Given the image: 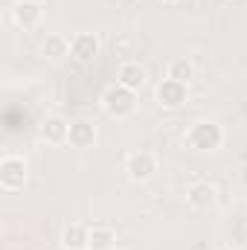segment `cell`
I'll return each instance as SVG.
<instances>
[{
  "label": "cell",
  "instance_id": "6da1fadb",
  "mask_svg": "<svg viewBox=\"0 0 247 250\" xmlns=\"http://www.w3.org/2000/svg\"><path fill=\"white\" fill-rule=\"evenodd\" d=\"M102 108L108 111V117L114 120H125L137 111V93L128 90L123 84H111L105 93H102Z\"/></svg>",
  "mask_w": 247,
  "mask_h": 250
},
{
  "label": "cell",
  "instance_id": "7a4b0ae2",
  "mask_svg": "<svg viewBox=\"0 0 247 250\" xmlns=\"http://www.w3.org/2000/svg\"><path fill=\"white\" fill-rule=\"evenodd\" d=\"M186 143L195 148V151H215L221 148L224 143V131L218 123H195L189 131H186Z\"/></svg>",
  "mask_w": 247,
  "mask_h": 250
},
{
  "label": "cell",
  "instance_id": "3957f363",
  "mask_svg": "<svg viewBox=\"0 0 247 250\" xmlns=\"http://www.w3.org/2000/svg\"><path fill=\"white\" fill-rule=\"evenodd\" d=\"M125 169H128V178H131L134 184H145V181H151L154 172H157V157H154L151 151H134V154H128Z\"/></svg>",
  "mask_w": 247,
  "mask_h": 250
},
{
  "label": "cell",
  "instance_id": "277c9868",
  "mask_svg": "<svg viewBox=\"0 0 247 250\" xmlns=\"http://www.w3.org/2000/svg\"><path fill=\"white\" fill-rule=\"evenodd\" d=\"M26 184V163L21 157H3L0 160V187L6 192H18Z\"/></svg>",
  "mask_w": 247,
  "mask_h": 250
},
{
  "label": "cell",
  "instance_id": "5b68a950",
  "mask_svg": "<svg viewBox=\"0 0 247 250\" xmlns=\"http://www.w3.org/2000/svg\"><path fill=\"white\" fill-rule=\"evenodd\" d=\"M70 56H73V62H79V64H93L96 56H99V38L93 32H79L70 41Z\"/></svg>",
  "mask_w": 247,
  "mask_h": 250
},
{
  "label": "cell",
  "instance_id": "8992f818",
  "mask_svg": "<svg viewBox=\"0 0 247 250\" xmlns=\"http://www.w3.org/2000/svg\"><path fill=\"white\" fill-rule=\"evenodd\" d=\"M186 93H189V84L184 82H175V79H163L160 84H157V102L163 105V108H181L186 102Z\"/></svg>",
  "mask_w": 247,
  "mask_h": 250
},
{
  "label": "cell",
  "instance_id": "52a82bcc",
  "mask_svg": "<svg viewBox=\"0 0 247 250\" xmlns=\"http://www.w3.org/2000/svg\"><path fill=\"white\" fill-rule=\"evenodd\" d=\"M41 18H44V9H41L38 3H32V0H21V3H15V9H12V21H15V26H21V29H35V26L41 23Z\"/></svg>",
  "mask_w": 247,
  "mask_h": 250
},
{
  "label": "cell",
  "instance_id": "ba28073f",
  "mask_svg": "<svg viewBox=\"0 0 247 250\" xmlns=\"http://www.w3.org/2000/svg\"><path fill=\"white\" fill-rule=\"evenodd\" d=\"M41 140L50 146H62L70 140V123H64L62 117H47L41 123Z\"/></svg>",
  "mask_w": 247,
  "mask_h": 250
},
{
  "label": "cell",
  "instance_id": "9c48e42d",
  "mask_svg": "<svg viewBox=\"0 0 247 250\" xmlns=\"http://www.w3.org/2000/svg\"><path fill=\"white\" fill-rule=\"evenodd\" d=\"M215 187L212 184H195V187L186 192V201H189V207L192 209H198V212H206V209H212L215 207Z\"/></svg>",
  "mask_w": 247,
  "mask_h": 250
},
{
  "label": "cell",
  "instance_id": "30bf717a",
  "mask_svg": "<svg viewBox=\"0 0 247 250\" xmlns=\"http://www.w3.org/2000/svg\"><path fill=\"white\" fill-rule=\"evenodd\" d=\"M73 148H90L96 143V125L87 123V120H76L70 123V140H67Z\"/></svg>",
  "mask_w": 247,
  "mask_h": 250
},
{
  "label": "cell",
  "instance_id": "8fae6325",
  "mask_svg": "<svg viewBox=\"0 0 247 250\" xmlns=\"http://www.w3.org/2000/svg\"><path fill=\"white\" fill-rule=\"evenodd\" d=\"M64 250H90V230L84 224H67L62 233Z\"/></svg>",
  "mask_w": 247,
  "mask_h": 250
},
{
  "label": "cell",
  "instance_id": "7c38bea8",
  "mask_svg": "<svg viewBox=\"0 0 247 250\" xmlns=\"http://www.w3.org/2000/svg\"><path fill=\"white\" fill-rule=\"evenodd\" d=\"M117 84H123V87H128V90L137 93V90L145 84V70H143L137 62L120 64V70H117Z\"/></svg>",
  "mask_w": 247,
  "mask_h": 250
},
{
  "label": "cell",
  "instance_id": "4fadbf2b",
  "mask_svg": "<svg viewBox=\"0 0 247 250\" xmlns=\"http://www.w3.org/2000/svg\"><path fill=\"white\" fill-rule=\"evenodd\" d=\"M114 242H117V236L108 224H93L90 227V250H111Z\"/></svg>",
  "mask_w": 247,
  "mask_h": 250
},
{
  "label": "cell",
  "instance_id": "5bb4252c",
  "mask_svg": "<svg viewBox=\"0 0 247 250\" xmlns=\"http://www.w3.org/2000/svg\"><path fill=\"white\" fill-rule=\"evenodd\" d=\"M195 76V67L189 59H172L169 62V70H166V79H175V82H184L189 84V79Z\"/></svg>",
  "mask_w": 247,
  "mask_h": 250
},
{
  "label": "cell",
  "instance_id": "9a60e30c",
  "mask_svg": "<svg viewBox=\"0 0 247 250\" xmlns=\"http://www.w3.org/2000/svg\"><path fill=\"white\" fill-rule=\"evenodd\" d=\"M70 53V44L64 41L62 35H50L47 41H44V56H50V59H62Z\"/></svg>",
  "mask_w": 247,
  "mask_h": 250
},
{
  "label": "cell",
  "instance_id": "2e32d148",
  "mask_svg": "<svg viewBox=\"0 0 247 250\" xmlns=\"http://www.w3.org/2000/svg\"><path fill=\"white\" fill-rule=\"evenodd\" d=\"M163 3H181V0H163Z\"/></svg>",
  "mask_w": 247,
  "mask_h": 250
},
{
  "label": "cell",
  "instance_id": "e0dca14e",
  "mask_svg": "<svg viewBox=\"0 0 247 250\" xmlns=\"http://www.w3.org/2000/svg\"><path fill=\"white\" fill-rule=\"evenodd\" d=\"M245 242H247V230H245Z\"/></svg>",
  "mask_w": 247,
  "mask_h": 250
}]
</instances>
